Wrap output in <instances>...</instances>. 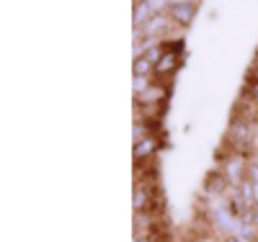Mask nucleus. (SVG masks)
Here are the masks:
<instances>
[{
  "label": "nucleus",
  "mask_w": 258,
  "mask_h": 242,
  "mask_svg": "<svg viewBox=\"0 0 258 242\" xmlns=\"http://www.w3.org/2000/svg\"><path fill=\"white\" fill-rule=\"evenodd\" d=\"M248 160L250 157H243V155H238V152H230V157L222 163L220 173L225 175V181L230 186L238 188L243 181H248Z\"/></svg>",
  "instance_id": "f257e3e1"
},
{
  "label": "nucleus",
  "mask_w": 258,
  "mask_h": 242,
  "mask_svg": "<svg viewBox=\"0 0 258 242\" xmlns=\"http://www.w3.org/2000/svg\"><path fill=\"white\" fill-rule=\"evenodd\" d=\"M173 29V21H170L168 13H155L153 18L147 21L145 26L135 29V41H142L145 36H155V39H165L168 31Z\"/></svg>",
  "instance_id": "f03ea898"
},
{
  "label": "nucleus",
  "mask_w": 258,
  "mask_h": 242,
  "mask_svg": "<svg viewBox=\"0 0 258 242\" xmlns=\"http://www.w3.org/2000/svg\"><path fill=\"white\" fill-rule=\"evenodd\" d=\"M165 96H168V88H165L160 80H155V83L150 85L145 93L135 96V101H137V106H150V111H155V106H158V103H163V101H165Z\"/></svg>",
  "instance_id": "7ed1b4c3"
},
{
  "label": "nucleus",
  "mask_w": 258,
  "mask_h": 242,
  "mask_svg": "<svg viewBox=\"0 0 258 242\" xmlns=\"http://www.w3.org/2000/svg\"><path fill=\"white\" fill-rule=\"evenodd\" d=\"M197 11H199V6H170L168 16H170V21H173V26L188 29L194 21H197Z\"/></svg>",
  "instance_id": "20e7f679"
},
{
  "label": "nucleus",
  "mask_w": 258,
  "mask_h": 242,
  "mask_svg": "<svg viewBox=\"0 0 258 242\" xmlns=\"http://www.w3.org/2000/svg\"><path fill=\"white\" fill-rule=\"evenodd\" d=\"M160 147V139L155 134H150L145 139H137L135 142V163H147V160H155V152Z\"/></svg>",
  "instance_id": "39448f33"
},
{
  "label": "nucleus",
  "mask_w": 258,
  "mask_h": 242,
  "mask_svg": "<svg viewBox=\"0 0 258 242\" xmlns=\"http://www.w3.org/2000/svg\"><path fill=\"white\" fill-rule=\"evenodd\" d=\"M155 188L147 186V183H137L135 188V211L142 214V211H153L155 214Z\"/></svg>",
  "instance_id": "423d86ee"
},
{
  "label": "nucleus",
  "mask_w": 258,
  "mask_h": 242,
  "mask_svg": "<svg viewBox=\"0 0 258 242\" xmlns=\"http://www.w3.org/2000/svg\"><path fill=\"white\" fill-rule=\"evenodd\" d=\"M178 64H181V52H165L155 64V80L158 77H170L178 70Z\"/></svg>",
  "instance_id": "0eeeda50"
},
{
  "label": "nucleus",
  "mask_w": 258,
  "mask_h": 242,
  "mask_svg": "<svg viewBox=\"0 0 258 242\" xmlns=\"http://www.w3.org/2000/svg\"><path fill=\"white\" fill-rule=\"evenodd\" d=\"M153 16H155V13L150 11V6L145 3V0H135V8H132V24H135V29L145 26Z\"/></svg>",
  "instance_id": "6e6552de"
},
{
  "label": "nucleus",
  "mask_w": 258,
  "mask_h": 242,
  "mask_svg": "<svg viewBox=\"0 0 258 242\" xmlns=\"http://www.w3.org/2000/svg\"><path fill=\"white\" fill-rule=\"evenodd\" d=\"M132 72L135 75H145V77H155V62L150 57H135Z\"/></svg>",
  "instance_id": "1a4fd4ad"
},
{
  "label": "nucleus",
  "mask_w": 258,
  "mask_h": 242,
  "mask_svg": "<svg viewBox=\"0 0 258 242\" xmlns=\"http://www.w3.org/2000/svg\"><path fill=\"white\" fill-rule=\"evenodd\" d=\"M243 98H245V101H250V103L258 108V80H253V77H248V80H245Z\"/></svg>",
  "instance_id": "9d476101"
},
{
  "label": "nucleus",
  "mask_w": 258,
  "mask_h": 242,
  "mask_svg": "<svg viewBox=\"0 0 258 242\" xmlns=\"http://www.w3.org/2000/svg\"><path fill=\"white\" fill-rule=\"evenodd\" d=\"M153 83H155L153 77H145V75H135V83H132V85H135V96L145 93V91H147V88L153 85Z\"/></svg>",
  "instance_id": "9b49d317"
},
{
  "label": "nucleus",
  "mask_w": 258,
  "mask_h": 242,
  "mask_svg": "<svg viewBox=\"0 0 258 242\" xmlns=\"http://www.w3.org/2000/svg\"><path fill=\"white\" fill-rule=\"evenodd\" d=\"M145 3L150 6L153 13H168V8H170V0H145Z\"/></svg>",
  "instance_id": "f8f14e48"
},
{
  "label": "nucleus",
  "mask_w": 258,
  "mask_h": 242,
  "mask_svg": "<svg viewBox=\"0 0 258 242\" xmlns=\"http://www.w3.org/2000/svg\"><path fill=\"white\" fill-rule=\"evenodd\" d=\"M248 181L258 183V155H253V157L248 160Z\"/></svg>",
  "instance_id": "ddd939ff"
},
{
  "label": "nucleus",
  "mask_w": 258,
  "mask_h": 242,
  "mask_svg": "<svg viewBox=\"0 0 258 242\" xmlns=\"http://www.w3.org/2000/svg\"><path fill=\"white\" fill-rule=\"evenodd\" d=\"M202 0H170V6H199Z\"/></svg>",
  "instance_id": "4468645a"
},
{
  "label": "nucleus",
  "mask_w": 258,
  "mask_h": 242,
  "mask_svg": "<svg viewBox=\"0 0 258 242\" xmlns=\"http://www.w3.org/2000/svg\"><path fill=\"white\" fill-rule=\"evenodd\" d=\"M222 242H243L238 234H227V237H222Z\"/></svg>",
  "instance_id": "2eb2a0df"
},
{
  "label": "nucleus",
  "mask_w": 258,
  "mask_h": 242,
  "mask_svg": "<svg viewBox=\"0 0 258 242\" xmlns=\"http://www.w3.org/2000/svg\"><path fill=\"white\" fill-rule=\"evenodd\" d=\"M194 242H217V239H212V237H197Z\"/></svg>",
  "instance_id": "dca6fc26"
},
{
  "label": "nucleus",
  "mask_w": 258,
  "mask_h": 242,
  "mask_svg": "<svg viewBox=\"0 0 258 242\" xmlns=\"http://www.w3.org/2000/svg\"><path fill=\"white\" fill-rule=\"evenodd\" d=\"M253 196H255V204H258V183H253Z\"/></svg>",
  "instance_id": "f3484780"
}]
</instances>
